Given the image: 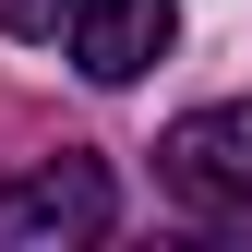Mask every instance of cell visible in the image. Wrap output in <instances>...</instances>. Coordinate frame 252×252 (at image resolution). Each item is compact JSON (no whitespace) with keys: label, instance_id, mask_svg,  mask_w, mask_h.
Returning a JSON list of instances; mask_svg holds the SVG:
<instances>
[{"label":"cell","instance_id":"7a4b0ae2","mask_svg":"<svg viewBox=\"0 0 252 252\" xmlns=\"http://www.w3.org/2000/svg\"><path fill=\"white\" fill-rule=\"evenodd\" d=\"M156 180H168L204 228H252V96H216V108H192V120H168Z\"/></svg>","mask_w":252,"mask_h":252},{"label":"cell","instance_id":"277c9868","mask_svg":"<svg viewBox=\"0 0 252 252\" xmlns=\"http://www.w3.org/2000/svg\"><path fill=\"white\" fill-rule=\"evenodd\" d=\"M60 12L72 0H0V36H60Z\"/></svg>","mask_w":252,"mask_h":252},{"label":"cell","instance_id":"3957f363","mask_svg":"<svg viewBox=\"0 0 252 252\" xmlns=\"http://www.w3.org/2000/svg\"><path fill=\"white\" fill-rule=\"evenodd\" d=\"M180 36V0H72V60L84 84H144Z\"/></svg>","mask_w":252,"mask_h":252},{"label":"cell","instance_id":"6da1fadb","mask_svg":"<svg viewBox=\"0 0 252 252\" xmlns=\"http://www.w3.org/2000/svg\"><path fill=\"white\" fill-rule=\"evenodd\" d=\"M108 216H120V180H108V156H36V168H12L0 180V252H84V240H108Z\"/></svg>","mask_w":252,"mask_h":252}]
</instances>
